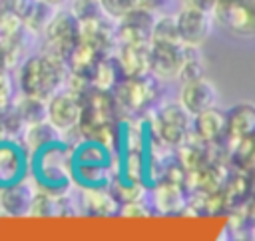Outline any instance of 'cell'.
I'll list each match as a JSON object with an SVG mask.
<instances>
[{"label": "cell", "instance_id": "cell-1", "mask_svg": "<svg viewBox=\"0 0 255 241\" xmlns=\"http://www.w3.org/2000/svg\"><path fill=\"white\" fill-rule=\"evenodd\" d=\"M58 58L60 56L38 54V56L28 58L22 64L20 88L26 96L50 100L56 92L62 90L64 80H66V70Z\"/></svg>", "mask_w": 255, "mask_h": 241}, {"label": "cell", "instance_id": "cell-2", "mask_svg": "<svg viewBox=\"0 0 255 241\" xmlns=\"http://www.w3.org/2000/svg\"><path fill=\"white\" fill-rule=\"evenodd\" d=\"M191 127H193V116L181 106V102L165 104L153 116L155 135L167 145L183 143Z\"/></svg>", "mask_w": 255, "mask_h": 241}, {"label": "cell", "instance_id": "cell-3", "mask_svg": "<svg viewBox=\"0 0 255 241\" xmlns=\"http://www.w3.org/2000/svg\"><path fill=\"white\" fill-rule=\"evenodd\" d=\"M44 34L58 54H72L82 40V20L74 8H62L54 12L52 20L44 28Z\"/></svg>", "mask_w": 255, "mask_h": 241}, {"label": "cell", "instance_id": "cell-4", "mask_svg": "<svg viewBox=\"0 0 255 241\" xmlns=\"http://www.w3.org/2000/svg\"><path fill=\"white\" fill-rule=\"evenodd\" d=\"M36 153H38V163H36L38 181H42L46 187L66 185L68 177H70L66 147H62L58 141H54V143L38 149Z\"/></svg>", "mask_w": 255, "mask_h": 241}, {"label": "cell", "instance_id": "cell-5", "mask_svg": "<svg viewBox=\"0 0 255 241\" xmlns=\"http://www.w3.org/2000/svg\"><path fill=\"white\" fill-rule=\"evenodd\" d=\"M175 18H177L179 38L183 44H189V46H201L213 30L211 12H205V10H199L193 6L181 8L175 14Z\"/></svg>", "mask_w": 255, "mask_h": 241}, {"label": "cell", "instance_id": "cell-6", "mask_svg": "<svg viewBox=\"0 0 255 241\" xmlns=\"http://www.w3.org/2000/svg\"><path fill=\"white\" fill-rule=\"evenodd\" d=\"M217 100H219L217 86L205 76H197V78L185 80L181 84L179 102L191 116H195L207 108L217 106Z\"/></svg>", "mask_w": 255, "mask_h": 241}, {"label": "cell", "instance_id": "cell-7", "mask_svg": "<svg viewBox=\"0 0 255 241\" xmlns=\"http://www.w3.org/2000/svg\"><path fill=\"white\" fill-rule=\"evenodd\" d=\"M185 44H169V42H151L149 44V64L151 74L155 78H179L183 64Z\"/></svg>", "mask_w": 255, "mask_h": 241}, {"label": "cell", "instance_id": "cell-8", "mask_svg": "<svg viewBox=\"0 0 255 241\" xmlns=\"http://www.w3.org/2000/svg\"><path fill=\"white\" fill-rule=\"evenodd\" d=\"M46 120L60 131H66V129H72L74 125H78L82 120V106H80V100L76 98V94L66 92V90L56 92L48 100Z\"/></svg>", "mask_w": 255, "mask_h": 241}, {"label": "cell", "instance_id": "cell-9", "mask_svg": "<svg viewBox=\"0 0 255 241\" xmlns=\"http://www.w3.org/2000/svg\"><path fill=\"white\" fill-rule=\"evenodd\" d=\"M120 28L118 34L124 42L128 44H149L151 42V32H153V22L155 16L147 8H133L128 12L124 18L118 20Z\"/></svg>", "mask_w": 255, "mask_h": 241}, {"label": "cell", "instance_id": "cell-10", "mask_svg": "<svg viewBox=\"0 0 255 241\" xmlns=\"http://www.w3.org/2000/svg\"><path fill=\"white\" fill-rule=\"evenodd\" d=\"M36 195L38 193L34 191V187L28 181L20 179V181H14V183L2 187V191H0V207H2L4 213L12 215V217H20V215L32 213Z\"/></svg>", "mask_w": 255, "mask_h": 241}, {"label": "cell", "instance_id": "cell-11", "mask_svg": "<svg viewBox=\"0 0 255 241\" xmlns=\"http://www.w3.org/2000/svg\"><path fill=\"white\" fill-rule=\"evenodd\" d=\"M120 102L129 112H139L147 108L149 102H153V78L149 80L145 74L128 78L124 84L118 86Z\"/></svg>", "mask_w": 255, "mask_h": 241}, {"label": "cell", "instance_id": "cell-12", "mask_svg": "<svg viewBox=\"0 0 255 241\" xmlns=\"http://www.w3.org/2000/svg\"><path fill=\"white\" fill-rule=\"evenodd\" d=\"M149 44H128V42L122 44L116 64L126 78H135V76H143L151 72Z\"/></svg>", "mask_w": 255, "mask_h": 241}, {"label": "cell", "instance_id": "cell-13", "mask_svg": "<svg viewBox=\"0 0 255 241\" xmlns=\"http://www.w3.org/2000/svg\"><path fill=\"white\" fill-rule=\"evenodd\" d=\"M193 129L203 141H217L221 137H227V112L213 106L195 114Z\"/></svg>", "mask_w": 255, "mask_h": 241}, {"label": "cell", "instance_id": "cell-14", "mask_svg": "<svg viewBox=\"0 0 255 241\" xmlns=\"http://www.w3.org/2000/svg\"><path fill=\"white\" fill-rule=\"evenodd\" d=\"M251 135H255V104L237 102L227 112V137L239 141Z\"/></svg>", "mask_w": 255, "mask_h": 241}, {"label": "cell", "instance_id": "cell-15", "mask_svg": "<svg viewBox=\"0 0 255 241\" xmlns=\"http://www.w3.org/2000/svg\"><path fill=\"white\" fill-rule=\"evenodd\" d=\"M24 169H26V159H24L22 147L14 145L12 141H2L0 143V187L24 179Z\"/></svg>", "mask_w": 255, "mask_h": 241}, {"label": "cell", "instance_id": "cell-16", "mask_svg": "<svg viewBox=\"0 0 255 241\" xmlns=\"http://www.w3.org/2000/svg\"><path fill=\"white\" fill-rule=\"evenodd\" d=\"M223 4L227 6L225 10L221 6H217L215 10H219V18L229 30L245 34L255 28V14L251 8H247L245 4H241L237 0H223Z\"/></svg>", "mask_w": 255, "mask_h": 241}, {"label": "cell", "instance_id": "cell-17", "mask_svg": "<svg viewBox=\"0 0 255 241\" xmlns=\"http://www.w3.org/2000/svg\"><path fill=\"white\" fill-rule=\"evenodd\" d=\"M151 42H169V44H179V30H177V18L175 14H161L153 22V32H151Z\"/></svg>", "mask_w": 255, "mask_h": 241}, {"label": "cell", "instance_id": "cell-18", "mask_svg": "<svg viewBox=\"0 0 255 241\" xmlns=\"http://www.w3.org/2000/svg\"><path fill=\"white\" fill-rule=\"evenodd\" d=\"M203 68H205V66H203V58H201L199 46H189V44H185V50H183V64H181L179 78L185 82V80L203 76Z\"/></svg>", "mask_w": 255, "mask_h": 241}, {"label": "cell", "instance_id": "cell-19", "mask_svg": "<svg viewBox=\"0 0 255 241\" xmlns=\"http://www.w3.org/2000/svg\"><path fill=\"white\" fill-rule=\"evenodd\" d=\"M171 199L183 201L181 191H179L173 183H163V187H157V189H155V205H157L161 211H177V209L181 207V203L171 201Z\"/></svg>", "mask_w": 255, "mask_h": 241}, {"label": "cell", "instance_id": "cell-20", "mask_svg": "<svg viewBox=\"0 0 255 241\" xmlns=\"http://www.w3.org/2000/svg\"><path fill=\"white\" fill-rule=\"evenodd\" d=\"M100 6L106 16L120 20L133 8H137V0H100Z\"/></svg>", "mask_w": 255, "mask_h": 241}, {"label": "cell", "instance_id": "cell-21", "mask_svg": "<svg viewBox=\"0 0 255 241\" xmlns=\"http://www.w3.org/2000/svg\"><path fill=\"white\" fill-rule=\"evenodd\" d=\"M217 2L219 0H185V6H193V8H199V10H205V12H213L217 8Z\"/></svg>", "mask_w": 255, "mask_h": 241}, {"label": "cell", "instance_id": "cell-22", "mask_svg": "<svg viewBox=\"0 0 255 241\" xmlns=\"http://www.w3.org/2000/svg\"><path fill=\"white\" fill-rule=\"evenodd\" d=\"M161 2H163V0H137V6H139V8H147V10L153 12V10H157V8L161 6Z\"/></svg>", "mask_w": 255, "mask_h": 241}, {"label": "cell", "instance_id": "cell-23", "mask_svg": "<svg viewBox=\"0 0 255 241\" xmlns=\"http://www.w3.org/2000/svg\"><path fill=\"white\" fill-rule=\"evenodd\" d=\"M42 2H46V4H50V6H62V4H66L68 0H42Z\"/></svg>", "mask_w": 255, "mask_h": 241}]
</instances>
